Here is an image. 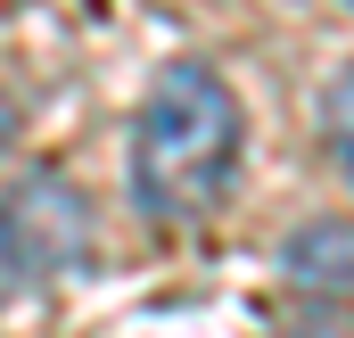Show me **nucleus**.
Wrapping results in <instances>:
<instances>
[{"instance_id": "obj_1", "label": "nucleus", "mask_w": 354, "mask_h": 338, "mask_svg": "<svg viewBox=\"0 0 354 338\" xmlns=\"http://www.w3.org/2000/svg\"><path fill=\"white\" fill-rule=\"evenodd\" d=\"M248 149V107L206 58H174L132 107V149L124 181L149 223H198L223 206L231 173Z\"/></svg>"}, {"instance_id": "obj_2", "label": "nucleus", "mask_w": 354, "mask_h": 338, "mask_svg": "<svg viewBox=\"0 0 354 338\" xmlns=\"http://www.w3.org/2000/svg\"><path fill=\"white\" fill-rule=\"evenodd\" d=\"M91 248V206L83 190H66L58 173H33L17 190H0V297L83 264Z\"/></svg>"}, {"instance_id": "obj_3", "label": "nucleus", "mask_w": 354, "mask_h": 338, "mask_svg": "<svg viewBox=\"0 0 354 338\" xmlns=\"http://www.w3.org/2000/svg\"><path fill=\"white\" fill-rule=\"evenodd\" d=\"M280 272L297 281V289H313V297H346L354 289V231L346 223H305L288 248H280Z\"/></svg>"}, {"instance_id": "obj_4", "label": "nucleus", "mask_w": 354, "mask_h": 338, "mask_svg": "<svg viewBox=\"0 0 354 338\" xmlns=\"http://www.w3.org/2000/svg\"><path fill=\"white\" fill-rule=\"evenodd\" d=\"M322 132H330V157H338V173L354 181V66L330 83V99H322Z\"/></svg>"}, {"instance_id": "obj_5", "label": "nucleus", "mask_w": 354, "mask_h": 338, "mask_svg": "<svg viewBox=\"0 0 354 338\" xmlns=\"http://www.w3.org/2000/svg\"><path fill=\"white\" fill-rule=\"evenodd\" d=\"M280 338H354V322L346 314H305V322H288Z\"/></svg>"}, {"instance_id": "obj_6", "label": "nucleus", "mask_w": 354, "mask_h": 338, "mask_svg": "<svg viewBox=\"0 0 354 338\" xmlns=\"http://www.w3.org/2000/svg\"><path fill=\"white\" fill-rule=\"evenodd\" d=\"M8 132H17V116H8V91H0V149H8Z\"/></svg>"}]
</instances>
